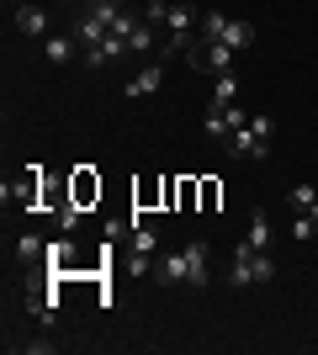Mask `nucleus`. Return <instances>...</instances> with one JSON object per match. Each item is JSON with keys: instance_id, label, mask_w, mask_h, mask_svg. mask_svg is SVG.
<instances>
[{"instance_id": "1", "label": "nucleus", "mask_w": 318, "mask_h": 355, "mask_svg": "<svg viewBox=\"0 0 318 355\" xmlns=\"http://www.w3.org/2000/svg\"><path fill=\"white\" fill-rule=\"evenodd\" d=\"M271 276H276V260H271V250H255V244L244 239L239 250H233L228 282H233V286H255V282H271Z\"/></svg>"}, {"instance_id": "2", "label": "nucleus", "mask_w": 318, "mask_h": 355, "mask_svg": "<svg viewBox=\"0 0 318 355\" xmlns=\"http://www.w3.org/2000/svg\"><path fill=\"white\" fill-rule=\"evenodd\" d=\"M186 64H191V69L228 74V69H233V48H228V43H207V37H197V43L186 48Z\"/></svg>"}, {"instance_id": "3", "label": "nucleus", "mask_w": 318, "mask_h": 355, "mask_svg": "<svg viewBox=\"0 0 318 355\" xmlns=\"http://www.w3.org/2000/svg\"><path fill=\"white\" fill-rule=\"evenodd\" d=\"M159 80H165V59L143 64V69H138L133 80L122 85V96H127V101H138V96H154V90H159Z\"/></svg>"}, {"instance_id": "4", "label": "nucleus", "mask_w": 318, "mask_h": 355, "mask_svg": "<svg viewBox=\"0 0 318 355\" xmlns=\"http://www.w3.org/2000/svg\"><path fill=\"white\" fill-rule=\"evenodd\" d=\"M122 53H133V43H127V37H117V32H106L96 48H85V64H91V69H106V64L122 59Z\"/></svg>"}, {"instance_id": "5", "label": "nucleus", "mask_w": 318, "mask_h": 355, "mask_svg": "<svg viewBox=\"0 0 318 355\" xmlns=\"http://www.w3.org/2000/svg\"><path fill=\"white\" fill-rule=\"evenodd\" d=\"M75 239L69 234H59V239H48V270H53V276H64V270H80V260H75Z\"/></svg>"}, {"instance_id": "6", "label": "nucleus", "mask_w": 318, "mask_h": 355, "mask_svg": "<svg viewBox=\"0 0 318 355\" xmlns=\"http://www.w3.org/2000/svg\"><path fill=\"white\" fill-rule=\"evenodd\" d=\"M223 144H228V154H239V159H265V154H271V144H260L249 128H233Z\"/></svg>"}, {"instance_id": "7", "label": "nucleus", "mask_w": 318, "mask_h": 355, "mask_svg": "<svg viewBox=\"0 0 318 355\" xmlns=\"http://www.w3.org/2000/svg\"><path fill=\"white\" fill-rule=\"evenodd\" d=\"M207 239H191V244H186V282L191 286H207Z\"/></svg>"}, {"instance_id": "8", "label": "nucleus", "mask_w": 318, "mask_h": 355, "mask_svg": "<svg viewBox=\"0 0 318 355\" xmlns=\"http://www.w3.org/2000/svg\"><path fill=\"white\" fill-rule=\"evenodd\" d=\"M16 32H27V37H53V32H48V11L43 6H16Z\"/></svg>"}, {"instance_id": "9", "label": "nucleus", "mask_w": 318, "mask_h": 355, "mask_svg": "<svg viewBox=\"0 0 318 355\" xmlns=\"http://www.w3.org/2000/svg\"><path fill=\"white\" fill-rule=\"evenodd\" d=\"M154 276H159L165 286H181L186 282V250L181 254H159V260H154Z\"/></svg>"}, {"instance_id": "10", "label": "nucleus", "mask_w": 318, "mask_h": 355, "mask_svg": "<svg viewBox=\"0 0 318 355\" xmlns=\"http://www.w3.org/2000/svg\"><path fill=\"white\" fill-rule=\"evenodd\" d=\"M16 260H21V266H37V260H48V239L21 234V239H16Z\"/></svg>"}, {"instance_id": "11", "label": "nucleus", "mask_w": 318, "mask_h": 355, "mask_svg": "<svg viewBox=\"0 0 318 355\" xmlns=\"http://www.w3.org/2000/svg\"><path fill=\"white\" fill-rule=\"evenodd\" d=\"M91 196H101V180L80 164V170H75V196H69V202H75V207H91Z\"/></svg>"}, {"instance_id": "12", "label": "nucleus", "mask_w": 318, "mask_h": 355, "mask_svg": "<svg viewBox=\"0 0 318 355\" xmlns=\"http://www.w3.org/2000/svg\"><path fill=\"white\" fill-rule=\"evenodd\" d=\"M75 37H80V43H85V48H96V43H101V37H106V27H101V21H96L91 11H85V6H80V16H75Z\"/></svg>"}, {"instance_id": "13", "label": "nucleus", "mask_w": 318, "mask_h": 355, "mask_svg": "<svg viewBox=\"0 0 318 355\" xmlns=\"http://www.w3.org/2000/svg\"><path fill=\"white\" fill-rule=\"evenodd\" d=\"M223 43L233 48V53H244V48L255 43V21H228V27H223Z\"/></svg>"}, {"instance_id": "14", "label": "nucleus", "mask_w": 318, "mask_h": 355, "mask_svg": "<svg viewBox=\"0 0 318 355\" xmlns=\"http://www.w3.org/2000/svg\"><path fill=\"white\" fill-rule=\"evenodd\" d=\"M75 43H80V37H59V32H53V37H43L48 64H69V59H75Z\"/></svg>"}, {"instance_id": "15", "label": "nucleus", "mask_w": 318, "mask_h": 355, "mask_svg": "<svg viewBox=\"0 0 318 355\" xmlns=\"http://www.w3.org/2000/svg\"><path fill=\"white\" fill-rule=\"evenodd\" d=\"M233 96H239V74L228 69V74H218V85H212V106H233Z\"/></svg>"}, {"instance_id": "16", "label": "nucleus", "mask_w": 318, "mask_h": 355, "mask_svg": "<svg viewBox=\"0 0 318 355\" xmlns=\"http://www.w3.org/2000/svg\"><path fill=\"white\" fill-rule=\"evenodd\" d=\"M85 11H91L96 21H101V27H106V32H112V21H117V16H122V0H85Z\"/></svg>"}, {"instance_id": "17", "label": "nucleus", "mask_w": 318, "mask_h": 355, "mask_svg": "<svg viewBox=\"0 0 318 355\" xmlns=\"http://www.w3.org/2000/svg\"><path fill=\"white\" fill-rule=\"evenodd\" d=\"M223 27H228V16H223V11H202L197 37H207V43H223Z\"/></svg>"}, {"instance_id": "18", "label": "nucleus", "mask_w": 318, "mask_h": 355, "mask_svg": "<svg viewBox=\"0 0 318 355\" xmlns=\"http://www.w3.org/2000/svg\"><path fill=\"white\" fill-rule=\"evenodd\" d=\"M271 218H265V212H255V218H249V244H255V250H271Z\"/></svg>"}, {"instance_id": "19", "label": "nucleus", "mask_w": 318, "mask_h": 355, "mask_svg": "<svg viewBox=\"0 0 318 355\" xmlns=\"http://www.w3.org/2000/svg\"><path fill=\"white\" fill-rule=\"evenodd\" d=\"M202 133H207V138H228V117H223V106H212L207 117H202Z\"/></svg>"}, {"instance_id": "20", "label": "nucleus", "mask_w": 318, "mask_h": 355, "mask_svg": "<svg viewBox=\"0 0 318 355\" xmlns=\"http://www.w3.org/2000/svg\"><path fill=\"white\" fill-rule=\"evenodd\" d=\"M287 202H292V212H308V207L318 202V191H313V186H292V191H287Z\"/></svg>"}, {"instance_id": "21", "label": "nucleus", "mask_w": 318, "mask_h": 355, "mask_svg": "<svg viewBox=\"0 0 318 355\" xmlns=\"http://www.w3.org/2000/svg\"><path fill=\"white\" fill-rule=\"evenodd\" d=\"M122 270H127V276H149V270H154V260H149V254H138V250H127Z\"/></svg>"}, {"instance_id": "22", "label": "nucleus", "mask_w": 318, "mask_h": 355, "mask_svg": "<svg viewBox=\"0 0 318 355\" xmlns=\"http://www.w3.org/2000/svg\"><path fill=\"white\" fill-rule=\"evenodd\" d=\"M313 234H318V223L308 218V212H297V218H292V239H297V244H308Z\"/></svg>"}, {"instance_id": "23", "label": "nucleus", "mask_w": 318, "mask_h": 355, "mask_svg": "<svg viewBox=\"0 0 318 355\" xmlns=\"http://www.w3.org/2000/svg\"><path fill=\"white\" fill-rule=\"evenodd\" d=\"M249 133H255L260 144H271V138H276V122L265 117V112H260V117H249Z\"/></svg>"}, {"instance_id": "24", "label": "nucleus", "mask_w": 318, "mask_h": 355, "mask_svg": "<svg viewBox=\"0 0 318 355\" xmlns=\"http://www.w3.org/2000/svg\"><path fill=\"white\" fill-rule=\"evenodd\" d=\"M154 48V27L149 21H138V32H133V53H149Z\"/></svg>"}, {"instance_id": "25", "label": "nucleus", "mask_w": 318, "mask_h": 355, "mask_svg": "<svg viewBox=\"0 0 318 355\" xmlns=\"http://www.w3.org/2000/svg\"><path fill=\"white\" fill-rule=\"evenodd\" d=\"M133 250H138V254L154 250V228H138V223H133Z\"/></svg>"}, {"instance_id": "26", "label": "nucleus", "mask_w": 318, "mask_h": 355, "mask_svg": "<svg viewBox=\"0 0 318 355\" xmlns=\"http://www.w3.org/2000/svg\"><path fill=\"white\" fill-rule=\"evenodd\" d=\"M223 117H228V133H233V128H249V112H244V106H223Z\"/></svg>"}, {"instance_id": "27", "label": "nucleus", "mask_w": 318, "mask_h": 355, "mask_svg": "<svg viewBox=\"0 0 318 355\" xmlns=\"http://www.w3.org/2000/svg\"><path fill=\"white\" fill-rule=\"evenodd\" d=\"M112 32H117V37H127V43H133V32H138V21H133V16H127V11H122L117 21H112Z\"/></svg>"}, {"instance_id": "28", "label": "nucleus", "mask_w": 318, "mask_h": 355, "mask_svg": "<svg viewBox=\"0 0 318 355\" xmlns=\"http://www.w3.org/2000/svg\"><path fill=\"white\" fill-rule=\"evenodd\" d=\"M202 207H218V180H202Z\"/></svg>"}, {"instance_id": "29", "label": "nucleus", "mask_w": 318, "mask_h": 355, "mask_svg": "<svg viewBox=\"0 0 318 355\" xmlns=\"http://www.w3.org/2000/svg\"><path fill=\"white\" fill-rule=\"evenodd\" d=\"M308 218H313V223H318V202H313V207H308Z\"/></svg>"}]
</instances>
